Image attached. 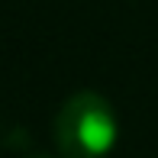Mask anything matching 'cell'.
Masks as SVG:
<instances>
[{
  "label": "cell",
  "instance_id": "cell-1",
  "mask_svg": "<svg viewBox=\"0 0 158 158\" xmlns=\"http://www.w3.org/2000/svg\"><path fill=\"white\" fill-rule=\"evenodd\" d=\"M116 113L94 90H77L55 116V145L64 158H103L116 145Z\"/></svg>",
  "mask_w": 158,
  "mask_h": 158
}]
</instances>
